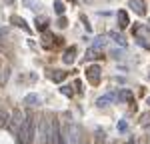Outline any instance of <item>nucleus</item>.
I'll use <instances>...</instances> for the list:
<instances>
[{"instance_id": "14", "label": "nucleus", "mask_w": 150, "mask_h": 144, "mask_svg": "<svg viewBox=\"0 0 150 144\" xmlns=\"http://www.w3.org/2000/svg\"><path fill=\"white\" fill-rule=\"evenodd\" d=\"M106 44H108V38H106V36H96V38H94V44H92V46L96 48V50H100V48H104Z\"/></svg>"}, {"instance_id": "23", "label": "nucleus", "mask_w": 150, "mask_h": 144, "mask_svg": "<svg viewBox=\"0 0 150 144\" xmlns=\"http://www.w3.org/2000/svg\"><path fill=\"white\" fill-rule=\"evenodd\" d=\"M82 22H84V26H86V30L90 32V24H88V18H86V16H82Z\"/></svg>"}, {"instance_id": "18", "label": "nucleus", "mask_w": 150, "mask_h": 144, "mask_svg": "<svg viewBox=\"0 0 150 144\" xmlns=\"http://www.w3.org/2000/svg\"><path fill=\"white\" fill-rule=\"evenodd\" d=\"M60 92H62L64 96H68V98H72V96H74V92H72V86H68V84H62Z\"/></svg>"}, {"instance_id": "12", "label": "nucleus", "mask_w": 150, "mask_h": 144, "mask_svg": "<svg viewBox=\"0 0 150 144\" xmlns=\"http://www.w3.org/2000/svg\"><path fill=\"white\" fill-rule=\"evenodd\" d=\"M64 74H66V72H60V70H50L48 72L50 80H54V82H62V80H64Z\"/></svg>"}, {"instance_id": "22", "label": "nucleus", "mask_w": 150, "mask_h": 144, "mask_svg": "<svg viewBox=\"0 0 150 144\" xmlns=\"http://www.w3.org/2000/svg\"><path fill=\"white\" fill-rule=\"evenodd\" d=\"M74 88H76L78 92H82V82H80V80H76V82H74Z\"/></svg>"}, {"instance_id": "13", "label": "nucleus", "mask_w": 150, "mask_h": 144, "mask_svg": "<svg viewBox=\"0 0 150 144\" xmlns=\"http://www.w3.org/2000/svg\"><path fill=\"white\" fill-rule=\"evenodd\" d=\"M24 102H26L28 106H38V104H40V96L38 94H28L24 98Z\"/></svg>"}, {"instance_id": "2", "label": "nucleus", "mask_w": 150, "mask_h": 144, "mask_svg": "<svg viewBox=\"0 0 150 144\" xmlns=\"http://www.w3.org/2000/svg\"><path fill=\"white\" fill-rule=\"evenodd\" d=\"M38 142L40 144H52V122H48V118L40 120V130H38Z\"/></svg>"}, {"instance_id": "7", "label": "nucleus", "mask_w": 150, "mask_h": 144, "mask_svg": "<svg viewBox=\"0 0 150 144\" xmlns=\"http://www.w3.org/2000/svg\"><path fill=\"white\" fill-rule=\"evenodd\" d=\"M86 76H88V80H90L92 84H96L98 80H100V66H88Z\"/></svg>"}, {"instance_id": "19", "label": "nucleus", "mask_w": 150, "mask_h": 144, "mask_svg": "<svg viewBox=\"0 0 150 144\" xmlns=\"http://www.w3.org/2000/svg\"><path fill=\"white\" fill-rule=\"evenodd\" d=\"M94 54H96V48H88V52H86V58H88V60H92L94 58Z\"/></svg>"}, {"instance_id": "21", "label": "nucleus", "mask_w": 150, "mask_h": 144, "mask_svg": "<svg viewBox=\"0 0 150 144\" xmlns=\"http://www.w3.org/2000/svg\"><path fill=\"white\" fill-rule=\"evenodd\" d=\"M112 56H114L116 60H120V58H122V50H118V48H114V50H112Z\"/></svg>"}, {"instance_id": "15", "label": "nucleus", "mask_w": 150, "mask_h": 144, "mask_svg": "<svg viewBox=\"0 0 150 144\" xmlns=\"http://www.w3.org/2000/svg\"><path fill=\"white\" fill-rule=\"evenodd\" d=\"M12 22L16 24V26H18V28H22V30H26V32H28V30H30V28H28V24L24 22L22 18H20V16H12Z\"/></svg>"}, {"instance_id": "4", "label": "nucleus", "mask_w": 150, "mask_h": 144, "mask_svg": "<svg viewBox=\"0 0 150 144\" xmlns=\"http://www.w3.org/2000/svg\"><path fill=\"white\" fill-rule=\"evenodd\" d=\"M24 122V114L22 110H14L10 114V118H8V126H10V130L14 132V134H18L20 132V126H22Z\"/></svg>"}, {"instance_id": "24", "label": "nucleus", "mask_w": 150, "mask_h": 144, "mask_svg": "<svg viewBox=\"0 0 150 144\" xmlns=\"http://www.w3.org/2000/svg\"><path fill=\"white\" fill-rule=\"evenodd\" d=\"M64 26H66V18H60L58 20V28H64Z\"/></svg>"}, {"instance_id": "9", "label": "nucleus", "mask_w": 150, "mask_h": 144, "mask_svg": "<svg viewBox=\"0 0 150 144\" xmlns=\"http://www.w3.org/2000/svg\"><path fill=\"white\" fill-rule=\"evenodd\" d=\"M108 36H110V38L114 40V42H116V44H118V46H122V48H124V46H128L126 38H124V36L120 34L118 30H112V32H110V34H108Z\"/></svg>"}, {"instance_id": "26", "label": "nucleus", "mask_w": 150, "mask_h": 144, "mask_svg": "<svg viewBox=\"0 0 150 144\" xmlns=\"http://www.w3.org/2000/svg\"><path fill=\"white\" fill-rule=\"evenodd\" d=\"M6 2H14V0H6Z\"/></svg>"}, {"instance_id": "8", "label": "nucleus", "mask_w": 150, "mask_h": 144, "mask_svg": "<svg viewBox=\"0 0 150 144\" xmlns=\"http://www.w3.org/2000/svg\"><path fill=\"white\" fill-rule=\"evenodd\" d=\"M128 8H132L136 14H144V12H146L144 2H142V0H128Z\"/></svg>"}, {"instance_id": "3", "label": "nucleus", "mask_w": 150, "mask_h": 144, "mask_svg": "<svg viewBox=\"0 0 150 144\" xmlns=\"http://www.w3.org/2000/svg\"><path fill=\"white\" fill-rule=\"evenodd\" d=\"M52 144H68L66 130H62L58 120H52Z\"/></svg>"}, {"instance_id": "6", "label": "nucleus", "mask_w": 150, "mask_h": 144, "mask_svg": "<svg viewBox=\"0 0 150 144\" xmlns=\"http://www.w3.org/2000/svg\"><path fill=\"white\" fill-rule=\"evenodd\" d=\"M66 138H68V144H78V126L76 124H70L66 128Z\"/></svg>"}, {"instance_id": "10", "label": "nucleus", "mask_w": 150, "mask_h": 144, "mask_svg": "<svg viewBox=\"0 0 150 144\" xmlns=\"http://www.w3.org/2000/svg\"><path fill=\"white\" fill-rule=\"evenodd\" d=\"M74 54H76V48L70 46L66 52H64V56H62V60H64V64H72L74 62Z\"/></svg>"}, {"instance_id": "5", "label": "nucleus", "mask_w": 150, "mask_h": 144, "mask_svg": "<svg viewBox=\"0 0 150 144\" xmlns=\"http://www.w3.org/2000/svg\"><path fill=\"white\" fill-rule=\"evenodd\" d=\"M112 102H118V94H116V92H108L106 96H102V98L96 100V106L104 108V106H108V104H112Z\"/></svg>"}, {"instance_id": "1", "label": "nucleus", "mask_w": 150, "mask_h": 144, "mask_svg": "<svg viewBox=\"0 0 150 144\" xmlns=\"http://www.w3.org/2000/svg\"><path fill=\"white\" fill-rule=\"evenodd\" d=\"M18 136V142L20 144H30L34 140V118L28 114V116H24V122L22 126H20V132L16 134Z\"/></svg>"}, {"instance_id": "11", "label": "nucleus", "mask_w": 150, "mask_h": 144, "mask_svg": "<svg viewBox=\"0 0 150 144\" xmlns=\"http://www.w3.org/2000/svg\"><path fill=\"white\" fill-rule=\"evenodd\" d=\"M118 24H120V28H126L130 20H128V12L126 10H120L118 12Z\"/></svg>"}, {"instance_id": "16", "label": "nucleus", "mask_w": 150, "mask_h": 144, "mask_svg": "<svg viewBox=\"0 0 150 144\" xmlns=\"http://www.w3.org/2000/svg\"><path fill=\"white\" fill-rule=\"evenodd\" d=\"M132 98V94H130V90H126V88H122L120 90V94H118V102H126V100H130Z\"/></svg>"}, {"instance_id": "17", "label": "nucleus", "mask_w": 150, "mask_h": 144, "mask_svg": "<svg viewBox=\"0 0 150 144\" xmlns=\"http://www.w3.org/2000/svg\"><path fill=\"white\" fill-rule=\"evenodd\" d=\"M54 10H56V14H64V2L62 0H54Z\"/></svg>"}, {"instance_id": "20", "label": "nucleus", "mask_w": 150, "mask_h": 144, "mask_svg": "<svg viewBox=\"0 0 150 144\" xmlns=\"http://www.w3.org/2000/svg\"><path fill=\"white\" fill-rule=\"evenodd\" d=\"M126 128H128V126H126V120H120V122H118V130H120V132H126Z\"/></svg>"}, {"instance_id": "25", "label": "nucleus", "mask_w": 150, "mask_h": 144, "mask_svg": "<svg viewBox=\"0 0 150 144\" xmlns=\"http://www.w3.org/2000/svg\"><path fill=\"white\" fill-rule=\"evenodd\" d=\"M6 34H8V28H0V38H4Z\"/></svg>"}, {"instance_id": "27", "label": "nucleus", "mask_w": 150, "mask_h": 144, "mask_svg": "<svg viewBox=\"0 0 150 144\" xmlns=\"http://www.w3.org/2000/svg\"><path fill=\"white\" fill-rule=\"evenodd\" d=\"M148 104H150V96H148Z\"/></svg>"}]
</instances>
